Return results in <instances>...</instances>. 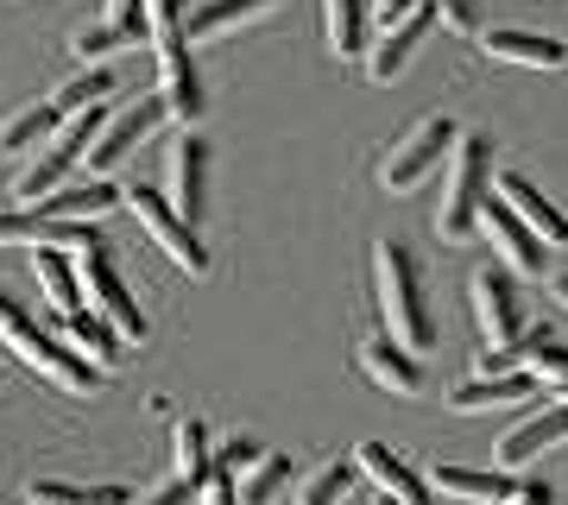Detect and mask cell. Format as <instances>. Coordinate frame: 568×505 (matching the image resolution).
Returning <instances> with one entry per match:
<instances>
[{
  "label": "cell",
  "instance_id": "36",
  "mask_svg": "<svg viewBox=\"0 0 568 505\" xmlns=\"http://www.w3.org/2000/svg\"><path fill=\"white\" fill-rule=\"evenodd\" d=\"M265 448H260V436H227L222 443V455H215V467H227V474H246V467L260 462Z\"/></svg>",
  "mask_w": 568,
  "mask_h": 505
},
{
  "label": "cell",
  "instance_id": "37",
  "mask_svg": "<svg viewBox=\"0 0 568 505\" xmlns=\"http://www.w3.org/2000/svg\"><path fill=\"white\" fill-rule=\"evenodd\" d=\"M102 20H108V26H121L126 39H145V7H140V0H108Z\"/></svg>",
  "mask_w": 568,
  "mask_h": 505
},
{
  "label": "cell",
  "instance_id": "28",
  "mask_svg": "<svg viewBox=\"0 0 568 505\" xmlns=\"http://www.w3.org/2000/svg\"><path fill=\"white\" fill-rule=\"evenodd\" d=\"M525 373H530V385H544V392H556V398H568V347H562V342H549L544 329H530Z\"/></svg>",
  "mask_w": 568,
  "mask_h": 505
},
{
  "label": "cell",
  "instance_id": "17",
  "mask_svg": "<svg viewBox=\"0 0 568 505\" xmlns=\"http://www.w3.org/2000/svg\"><path fill=\"white\" fill-rule=\"evenodd\" d=\"M480 51L493 63H518V70H568V44L544 39V32H525V26H493V32H480Z\"/></svg>",
  "mask_w": 568,
  "mask_h": 505
},
{
  "label": "cell",
  "instance_id": "15",
  "mask_svg": "<svg viewBox=\"0 0 568 505\" xmlns=\"http://www.w3.org/2000/svg\"><path fill=\"white\" fill-rule=\"evenodd\" d=\"M354 467L373 481V493H386V499H398V505H429V481L405 462V455H398V448L361 443V448H354Z\"/></svg>",
  "mask_w": 568,
  "mask_h": 505
},
{
  "label": "cell",
  "instance_id": "38",
  "mask_svg": "<svg viewBox=\"0 0 568 505\" xmlns=\"http://www.w3.org/2000/svg\"><path fill=\"white\" fill-rule=\"evenodd\" d=\"M196 493H203V505H241V486H234L227 467H209V481L196 486Z\"/></svg>",
  "mask_w": 568,
  "mask_h": 505
},
{
  "label": "cell",
  "instance_id": "27",
  "mask_svg": "<svg viewBox=\"0 0 568 505\" xmlns=\"http://www.w3.org/2000/svg\"><path fill=\"white\" fill-rule=\"evenodd\" d=\"M26 499L32 505H133V493L114 481L102 486H77V481H32L26 486Z\"/></svg>",
  "mask_w": 568,
  "mask_h": 505
},
{
  "label": "cell",
  "instance_id": "9",
  "mask_svg": "<svg viewBox=\"0 0 568 505\" xmlns=\"http://www.w3.org/2000/svg\"><path fill=\"white\" fill-rule=\"evenodd\" d=\"M467 297H474V323H480L487 347H511L518 335H525V303H518L511 272L480 265V272H474V284H467Z\"/></svg>",
  "mask_w": 568,
  "mask_h": 505
},
{
  "label": "cell",
  "instance_id": "20",
  "mask_svg": "<svg viewBox=\"0 0 568 505\" xmlns=\"http://www.w3.org/2000/svg\"><path fill=\"white\" fill-rule=\"evenodd\" d=\"M278 0H203L196 13H183V44H209L222 39V32H234V26H253L265 20Z\"/></svg>",
  "mask_w": 568,
  "mask_h": 505
},
{
  "label": "cell",
  "instance_id": "29",
  "mask_svg": "<svg viewBox=\"0 0 568 505\" xmlns=\"http://www.w3.org/2000/svg\"><path fill=\"white\" fill-rule=\"evenodd\" d=\"M108 95H114V70H108V63H82V77L63 82L58 95H51V108H58V114H77V108L108 101Z\"/></svg>",
  "mask_w": 568,
  "mask_h": 505
},
{
  "label": "cell",
  "instance_id": "16",
  "mask_svg": "<svg viewBox=\"0 0 568 505\" xmlns=\"http://www.w3.org/2000/svg\"><path fill=\"white\" fill-rule=\"evenodd\" d=\"M108 209H121V183H114V178L58 183L51 196L32 202V215H44V222H102Z\"/></svg>",
  "mask_w": 568,
  "mask_h": 505
},
{
  "label": "cell",
  "instance_id": "26",
  "mask_svg": "<svg viewBox=\"0 0 568 505\" xmlns=\"http://www.w3.org/2000/svg\"><path fill=\"white\" fill-rule=\"evenodd\" d=\"M209 467H215V455H209V430L196 424V417H178V424H171V481L203 486Z\"/></svg>",
  "mask_w": 568,
  "mask_h": 505
},
{
  "label": "cell",
  "instance_id": "44",
  "mask_svg": "<svg viewBox=\"0 0 568 505\" xmlns=\"http://www.w3.org/2000/svg\"><path fill=\"white\" fill-rule=\"evenodd\" d=\"M373 505H398V499H386V493H373Z\"/></svg>",
  "mask_w": 568,
  "mask_h": 505
},
{
  "label": "cell",
  "instance_id": "39",
  "mask_svg": "<svg viewBox=\"0 0 568 505\" xmlns=\"http://www.w3.org/2000/svg\"><path fill=\"white\" fill-rule=\"evenodd\" d=\"M429 13H436L448 32H474V0H429Z\"/></svg>",
  "mask_w": 568,
  "mask_h": 505
},
{
  "label": "cell",
  "instance_id": "42",
  "mask_svg": "<svg viewBox=\"0 0 568 505\" xmlns=\"http://www.w3.org/2000/svg\"><path fill=\"white\" fill-rule=\"evenodd\" d=\"M511 499L518 505H556V493H549L544 481H525V486H511Z\"/></svg>",
  "mask_w": 568,
  "mask_h": 505
},
{
  "label": "cell",
  "instance_id": "21",
  "mask_svg": "<svg viewBox=\"0 0 568 505\" xmlns=\"http://www.w3.org/2000/svg\"><path fill=\"white\" fill-rule=\"evenodd\" d=\"M323 32H328V51L342 63L366 58V44H373V7L366 0H323Z\"/></svg>",
  "mask_w": 568,
  "mask_h": 505
},
{
  "label": "cell",
  "instance_id": "32",
  "mask_svg": "<svg viewBox=\"0 0 568 505\" xmlns=\"http://www.w3.org/2000/svg\"><path fill=\"white\" fill-rule=\"evenodd\" d=\"M284 481H291V455H260L241 474V505H272Z\"/></svg>",
  "mask_w": 568,
  "mask_h": 505
},
{
  "label": "cell",
  "instance_id": "12",
  "mask_svg": "<svg viewBox=\"0 0 568 505\" xmlns=\"http://www.w3.org/2000/svg\"><path fill=\"white\" fill-rule=\"evenodd\" d=\"M152 58H159V101L171 108V121L196 127L203 121V77H196V63H190V44L164 39V44H152Z\"/></svg>",
  "mask_w": 568,
  "mask_h": 505
},
{
  "label": "cell",
  "instance_id": "8",
  "mask_svg": "<svg viewBox=\"0 0 568 505\" xmlns=\"http://www.w3.org/2000/svg\"><path fill=\"white\" fill-rule=\"evenodd\" d=\"M164 196H171V209H178L183 222H203L209 209V145L196 127H183L178 140H171V152H164Z\"/></svg>",
  "mask_w": 568,
  "mask_h": 505
},
{
  "label": "cell",
  "instance_id": "22",
  "mask_svg": "<svg viewBox=\"0 0 568 505\" xmlns=\"http://www.w3.org/2000/svg\"><path fill=\"white\" fill-rule=\"evenodd\" d=\"M58 121H63V114L51 108V95L26 101L20 114H7V121H0V159L13 164V159H26V152H39V145L58 133Z\"/></svg>",
  "mask_w": 568,
  "mask_h": 505
},
{
  "label": "cell",
  "instance_id": "14",
  "mask_svg": "<svg viewBox=\"0 0 568 505\" xmlns=\"http://www.w3.org/2000/svg\"><path fill=\"white\" fill-rule=\"evenodd\" d=\"M354 361H361V373L379 385V392H392V398H417V392H424V361H417L410 347L392 342L386 329H379V335H366Z\"/></svg>",
  "mask_w": 568,
  "mask_h": 505
},
{
  "label": "cell",
  "instance_id": "23",
  "mask_svg": "<svg viewBox=\"0 0 568 505\" xmlns=\"http://www.w3.org/2000/svg\"><path fill=\"white\" fill-rule=\"evenodd\" d=\"M63 347L70 354H82V361L95 366V373H108V366L121 361V335L102 323V316H89V310H77V316H63Z\"/></svg>",
  "mask_w": 568,
  "mask_h": 505
},
{
  "label": "cell",
  "instance_id": "33",
  "mask_svg": "<svg viewBox=\"0 0 568 505\" xmlns=\"http://www.w3.org/2000/svg\"><path fill=\"white\" fill-rule=\"evenodd\" d=\"M354 474H361L354 462H323V467H316V474L304 481L297 505H342V499H347V486H354Z\"/></svg>",
  "mask_w": 568,
  "mask_h": 505
},
{
  "label": "cell",
  "instance_id": "34",
  "mask_svg": "<svg viewBox=\"0 0 568 505\" xmlns=\"http://www.w3.org/2000/svg\"><path fill=\"white\" fill-rule=\"evenodd\" d=\"M145 7V39L164 44V39H183V0H140Z\"/></svg>",
  "mask_w": 568,
  "mask_h": 505
},
{
  "label": "cell",
  "instance_id": "35",
  "mask_svg": "<svg viewBox=\"0 0 568 505\" xmlns=\"http://www.w3.org/2000/svg\"><path fill=\"white\" fill-rule=\"evenodd\" d=\"M0 246H39V215L32 209H0Z\"/></svg>",
  "mask_w": 568,
  "mask_h": 505
},
{
  "label": "cell",
  "instance_id": "7",
  "mask_svg": "<svg viewBox=\"0 0 568 505\" xmlns=\"http://www.w3.org/2000/svg\"><path fill=\"white\" fill-rule=\"evenodd\" d=\"M164 121H171V108H164L159 95H145V101H133V108H121V114H108L102 133H95V145L82 152V159H89V178H108L114 164H126Z\"/></svg>",
  "mask_w": 568,
  "mask_h": 505
},
{
  "label": "cell",
  "instance_id": "24",
  "mask_svg": "<svg viewBox=\"0 0 568 505\" xmlns=\"http://www.w3.org/2000/svg\"><path fill=\"white\" fill-rule=\"evenodd\" d=\"M436 493H448V499H467V505H499L511 499V481L499 474V467H436Z\"/></svg>",
  "mask_w": 568,
  "mask_h": 505
},
{
  "label": "cell",
  "instance_id": "6",
  "mask_svg": "<svg viewBox=\"0 0 568 505\" xmlns=\"http://www.w3.org/2000/svg\"><path fill=\"white\" fill-rule=\"evenodd\" d=\"M455 133H462V127L448 121V114H429V121H417L405 140H398L386 159H379V190H392V196H410L424 178H436V171L448 164V145H455Z\"/></svg>",
  "mask_w": 568,
  "mask_h": 505
},
{
  "label": "cell",
  "instance_id": "10",
  "mask_svg": "<svg viewBox=\"0 0 568 505\" xmlns=\"http://www.w3.org/2000/svg\"><path fill=\"white\" fill-rule=\"evenodd\" d=\"M474 234H487L493 253H499L511 272H525V279H544V260H549L544 241H537V234L518 222V215H511L506 202L493 196V183H487V202H480V222H474Z\"/></svg>",
  "mask_w": 568,
  "mask_h": 505
},
{
  "label": "cell",
  "instance_id": "30",
  "mask_svg": "<svg viewBox=\"0 0 568 505\" xmlns=\"http://www.w3.org/2000/svg\"><path fill=\"white\" fill-rule=\"evenodd\" d=\"M63 178H70V159H58V152L44 145V159H32V164L20 171V178H13V202H26V209H32V202L51 196V190H58Z\"/></svg>",
  "mask_w": 568,
  "mask_h": 505
},
{
  "label": "cell",
  "instance_id": "19",
  "mask_svg": "<svg viewBox=\"0 0 568 505\" xmlns=\"http://www.w3.org/2000/svg\"><path fill=\"white\" fill-rule=\"evenodd\" d=\"M537 385H530V373L518 366V373H474L467 385H455L448 392V411H462V417H474V411H506V404H525Z\"/></svg>",
  "mask_w": 568,
  "mask_h": 505
},
{
  "label": "cell",
  "instance_id": "13",
  "mask_svg": "<svg viewBox=\"0 0 568 505\" xmlns=\"http://www.w3.org/2000/svg\"><path fill=\"white\" fill-rule=\"evenodd\" d=\"M429 26H436V13H429V0L424 7H410L405 20H392V26H379V39L366 44V77L373 82H392V77H405V63H410V51L429 39Z\"/></svg>",
  "mask_w": 568,
  "mask_h": 505
},
{
  "label": "cell",
  "instance_id": "1",
  "mask_svg": "<svg viewBox=\"0 0 568 505\" xmlns=\"http://www.w3.org/2000/svg\"><path fill=\"white\" fill-rule=\"evenodd\" d=\"M373 291H379V316H386V335L410 354H429L436 347V316L424 303V272L398 241L373 246Z\"/></svg>",
  "mask_w": 568,
  "mask_h": 505
},
{
  "label": "cell",
  "instance_id": "3",
  "mask_svg": "<svg viewBox=\"0 0 568 505\" xmlns=\"http://www.w3.org/2000/svg\"><path fill=\"white\" fill-rule=\"evenodd\" d=\"M0 342L13 347V354H20L32 373H44L58 392H95V385H102V373L82 361V354H70L63 342L39 335V323H32V316H26V310L7 297V291H0Z\"/></svg>",
  "mask_w": 568,
  "mask_h": 505
},
{
  "label": "cell",
  "instance_id": "18",
  "mask_svg": "<svg viewBox=\"0 0 568 505\" xmlns=\"http://www.w3.org/2000/svg\"><path fill=\"white\" fill-rule=\"evenodd\" d=\"M562 443H568V398L549 404L544 417H530V424L506 430L493 455H499V467H530L537 455H549V448H562Z\"/></svg>",
  "mask_w": 568,
  "mask_h": 505
},
{
  "label": "cell",
  "instance_id": "5",
  "mask_svg": "<svg viewBox=\"0 0 568 505\" xmlns=\"http://www.w3.org/2000/svg\"><path fill=\"white\" fill-rule=\"evenodd\" d=\"M121 209H133V222L152 234V246H159L164 260L178 265V272H190V279H209V246H203V234H196V222H183L178 209H171V196H164V190L126 183V190H121Z\"/></svg>",
  "mask_w": 568,
  "mask_h": 505
},
{
  "label": "cell",
  "instance_id": "4",
  "mask_svg": "<svg viewBox=\"0 0 568 505\" xmlns=\"http://www.w3.org/2000/svg\"><path fill=\"white\" fill-rule=\"evenodd\" d=\"M77 284H82L89 316H102L121 342H145V335H152V323H145V310L133 303V291H126V279H121V265H114V253H108V241L77 253Z\"/></svg>",
  "mask_w": 568,
  "mask_h": 505
},
{
  "label": "cell",
  "instance_id": "43",
  "mask_svg": "<svg viewBox=\"0 0 568 505\" xmlns=\"http://www.w3.org/2000/svg\"><path fill=\"white\" fill-rule=\"evenodd\" d=\"M549 297H556V303L568 310V272H562V279H549Z\"/></svg>",
  "mask_w": 568,
  "mask_h": 505
},
{
  "label": "cell",
  "instance_id": "2",
  "mask_svg": "<svg viewBox=\"0 0 568 505\" xmlns=\"http://www.w3.org/2000/svg\"><path fill=\"white\" fill-rule=\"evenodd\" d=\"M487 152L493 145L480 133H455L448 145V171H443V209H436V234L448 246L474 241V222H480V202H487Z\"/></svg>",
  "mask_w": 568,
  "mask_h": 505
},
{
  "label": "cell",
  "instance_id": "40",
  "mask_svg": "<svg viewBox=\"0 0 568 505\" xmlns=\"http://www.w3.org/2000/svg\"><path fill=\"white\" fill-rule=\"evenodd\" d=\"M190 499H196V486H190V481H164L145 505H190Z\"/></svg>",
  "mask_w": 568,
  "mask_h": 505
},
{
  "label": "cell",
  "instance_id": "41",
  "mask_svg": "<svg viewBox=\"0 0 568 505\" xmlns=\"http://www.w3.org/2000/svg\"><path fill=\"white\" fill-rule=\"evenodd\" d=\"M410 7H424V0H373V20L392 26V20H405Z\"/></svg>",
  "mask_w": 568,
  "mask_h": 505
},
{
  "label": "cell",
  "instance_id": "45",
  "mask_svg": "<svg viewBox=\"0 0 568 505\" xmlns=\"http://www.w3.org/2000/svg\"><path fill=\"white\" fill-rule=\"evenodd\" d=\"M499 505H518V499H499Z\"/></svg>",
  "mask_w": 568,
  "mask_h": 505
},
{
  "label": "cell",
  "instance_id": "11",
  "mask_svg": "<svg viewBox=\"0 0 568 505\" xmlns=\"http://www.w3.org/2000/svg\"><path fill=\"white\" fill-rule=\"evenodd\" d=\"M493 196L506 202L511 215H518V222H525L544 246H568V215L525 178V171H499V178H493Z\"/></svg>",
  "mask_w": 568,
  "mask_h": 505
},
{
  "label": "cell",
  "instance_id": "31",
  "mask_svg": "<svg viewBox=\"0 0 568 505\" xmlns=\"http://www.w3.org/2000/svg\"><path fill=\"white\" fill-rule=\"evenodd\" d=\"M126 44H140V39H126L121 26L95 20V26H77V32H70V58L77 63H108L114 51H126Z\"/></svg>",
  "mask_w": 568,
  "mask_h": 505
},
{
  "label": "cell",
  "instance_id": "25",
  "mask_svg": "<svg viewBox=\"0 0 568 505\" xmlns=\"http://www.w3.org/2000/svg\"><path fill=\"white\" fill-rule=\"evenodd\" d=\"M32 279H39L44 303H51L58 316H77V310H82V284H77V265L63 260L58 246H39V253H32Z\"/></svg>",
  "mask_w": 568,
  "mask_h": 505
}]
</instances>
